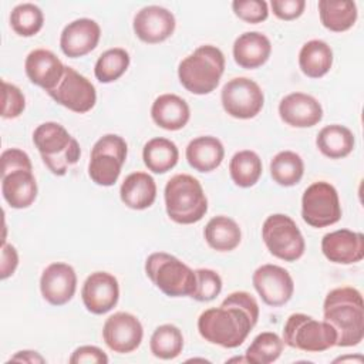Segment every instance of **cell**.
<instances>
[{"mask_svg":"<svg viewBox=\"0 0 364 364\" xmlns=\"http://www.w3.org/2000/svg\"><path fill=\"white\" fill-rule=\"evenodd\" d=\"M18 266V253L10 243H1V263H0V279L6 280L10 277Z\"/></svg>","mask_w":364,"mask_h":364,"instance_id":"45","label":"cell"},{"mask_svg":"<svg viewBox=\"0 0 364 364\" xmlns=\"http://www.w3.org/2000/svg\"><path fill=\"white\" fill-rule=\"evenodd\" d=\"M71 364H107L108 355L95 346H81L70 357Z\"/></svg>","mask_w":364,"mask_h":364,"instance_id":"43","label":"cell"},{"mask_svg":"<svg viewBox=\"0 0 364 364\" xmlns=\"http://www.w3.org/2000/svg\"><path fill=\"white\" fill-rule=\"evenodd\" d=\"M129 61L131 58L127 50L121 47L109 48L104 51L95 63V67H94L95 78L104 84L114 82L125 74V71L129 67Z\"/></svg>","mask_w":364,"mask_h":364,"instance_id":"35","label":"cell"},{"mask_svg":"<svg viewBox=\"0 0 364 364\" xmlns=\"http://www.w3.org/2000/svg\"><path fill=\"white\" fill-rule=\"evenodd\" d=\"M1 193L14 209H26L37 198V182L31 171L18 169L1 176Z\"/></svg>","mask_w":364,"mask_h":364,"instance_id":"24","label":"cell"},{"mask_svg":"<svg viewBox=\"0 0 364 364\" xmlns=\"http://www.w3.org/2000/svg\"><path fill=\"white\" fill-rule=\"evenodd\" d=\"M270 40L259 31H246L233 43V58L237 65L246 70L262 67L270 57Z\"/></svg>","mask_w":364,"mask_h":364,"instance_id":"22","label":"cell"},{"mask_svg":"<svg viewBox=\"0 0 364 364\" xmlns=\"http://www.w3.org/2000/svg\"><path fill=\"white\" fill-rule=\"evenodd\" d=\"M47 94L57 104L77 114L88 112L94 108L97 102V92L92 82L87 77L67 65L64 70V75L57 87Z\"/></svg>","mask_w":364,"mask_h":364,"instance_id":"12","label":"cell"},{"mask_svg":"<svg viewBox=\"0 0 364 364\" xmlns=\"http://www.w3.org/2000/svg\"><path fill=\"white\" fill-rule=\"evenodd\" d=\"M354 134L344 125L331 124L320 129L316 138L318 151L330 159H341L354 149Z\"/></svg>","mask_w":364,"mask_h":364,"instance_id":"28","label":"cell"},{"mask_svg":"<svg viewBox=\"0 0 364 364\" xmlns=\"http://www.w3.org/2000/svg\"><path fill=\"white\" fill-rule=\"evenodd\" d=\"M220 101L223 109L230 117L250 119L262 111L264 95L256 81L247 77H236L223 85Z\"/></svg>","mask_w":364,"mask_h":364,"instance_id":"11","label":"cell"},{"mask_svg":"<svg viewBox=\"0 0 364 364\" xmlns=\"http://www.w3.org/2000/svg\"><path fill=\"white\" fill-rule=\"evenodd\" d=\"M279 115L283 122L294 128H310L317 125L323 118L321 104L309 94L291 92L282 98Z\"/></svg>","mask_w":364,"mask_h":364,"instance_id":"20","label":"cell"},{"mask_svg":"<svg viewBox=\"0 0 364 364\" xmlns=\"http://www.w3.org/2000/svg\"><path fill=\"white\" fill-rule=\"evenodd\" d=\"M142 159L151 172L165 173L178 164L179 151L171 139L156 136L144 145Z\"/></svg>","mask_w":364,"mask_h":364,"instance_id":"30","label":"cell"},{"mask_svg":"<svg viewBox=\"0 0 364 364\" xmlns=\"http://www.w3.org/2000/svg\"><path fill=\"white\" fill-rule=\"evenodd\" d=\"M225 71V55L220 48L205 44L185 57L178 67V77L182 87L196 95L210 94Z\"/></svg>","mask_w":364,"mask_h":364,"instance_id":"3","label":"cell"},{"mask_svg":"<svg viewBox=\"0 0 364 364\" xmlns=\"http://www.w3.org/2000/svg\"><path fill=\"white\" fill-rule=\"evenodd\" d=\"M144 328L141 321L131 313L118 311L111 314L102 327V338L109 350L128 354L136 350L142 341Z\"/></svg>","mask_w":364,"mask_h":364,"instance_id":"14","label":"cell"},{"mask_svg":"<svg viewBox=\"0 0 364 364\" xmlns=\"http://www.w3.org/2000/svg\"><path fill=\"white\" fill-rule=\"evenodd\" d=\"M0 159H1V176L18 169L33 171L30 156L18 148H10L3 151Z\"/></svg>","mask_w":364,"mask_h":364,"instance_id":"41","label":"cell"},{"mask_svg":"<svg viewBox=\"0 0 364 364\" xmlns=\"http://www.w3.org/2000/svg\"><path fill=\"white\" fill-rule=\"evenodd\" d=\"M151 353L161 360L176 358L183 348L182 331L173 324H162L156 327L149 340Z\"/></svg>","mask_w":364,"mask_h":364,"instance_id":"34","label":"cell"},{"mask_svg":"<svg viewBox=\"0 0 364 364\" xmlns=\"http://www.w3.org/2000/svg\"><path fill=\"white\" fill-rule=\"evenodd\" d=\"M323 317L337 334V347H353L364 337V301L354 287H337L327 293Z\"/></svg>","mask_w":364,"mask_h":364,"instance_id":"1","label":"cell"},{"mask_svg":"<svg viewBox=\"0 0 364 364\" xmlns=\"http://www.w3.org/2000/svg\"><path fill=\"white\" fill-rule=\"evenodd\" d=\"M196 274V289L192 299L198 301H210L219 296L222 291V279L212 269H198Z\"/></svg>","mask_w":364,"mask_h":364,"instance_id":"38","label":"cell"},{"mask_svg":"<svg viewBox=\"0 0 364 364\" xmlns=\"http://www.w3.org/2000/svg\"><path fill=\"white\" fill-rule=\"evenodd\" d=\"M256 324L250 316L240 307L220 304L200 313L198 318V331L202 338L210 344L225 348H236L243 344Z\"/></svg>","mask_w":364,"mask_h":364,"instance_id":"2","label":"cell"},{"mask_svg":"<svg viewBox=\"0 0 364 364\" xmlns=\"http://www.w3.org/2000/svg\"><path fill=\"white\" fill-rule=\"evenodd\" d=\"M151 117L158 127L166 131H178L188 124L191 109L188 102L179 95L162 94L152 102Z\"/></svg>","mask_w":364,"mask_h":364,"instance_id":"23","label":"cell"},{"mask_svg":"<svg viewBox=\"0 0 364 364\" xmlns=\"http://www.w3.org/2000/svg\"><path fill=\"white\" fill-rule=\"evenodd\" d=\"M203 236L209 247L213 250L230 252L239 246L242 240V230L232 218L219 215L206 223Z\"/></svg>","mask_w":364,"mask_h":364,"instance_id":"27","label":"cell"},{"mask_svg":"<svg viewBox=\"0 0 364 364\" xmlns=\"http://www.w3.org/2000/svg\"><path fill=\"white\" fill-rule=\"evenodd\" d=\"M262 159L250 149L236 152L229 162V173L233 183L239 188H250L257 183L262 176Z\"/></svg>","mask_w":364,"mask_h":364,"instance_id":"32","label":"cell"},{"mask_svg":"<svg viewBox=\"0 0 364 364\" xmlns=\"http://www.w3.org/2000/svg\"><path fill=\"white\" fill-rule=\"evenodd\" d=\"M43 11L33 3H21L11 10L10 26L13 31L21 37L36 36L43 28Z\"/></svg>","mask_w":364,"mask_h":364,"instance_id":"37","label":"cell"},{"mask_svg":"<svg viewBox=\"0 0 364 364\" xmlns=\"http://www.w3.org/2000/svg\"><path fill=\"white\" fill-rule=\"evenodd\" d=\"M145 273L149 280L169 297H192L196 289V274L178 257L155 252L145 262Z\"/></svg>","mask_w":364,"mask_h":364,"instance_id":"6","label":"cell"},{"mask_svg":"<svg viewBox=\"0 0 364 364\" xmlns=\"http://www.w3.org/2000/svg\"><path fill=\"white\" fill-rule=\"evenodd\" d=\"M81 299L90 313L105 314L111 311L118 303V280L108 272H94L85 279L82 284Z\"/></svg>","mask_w":364,"mask_h":364,"instance_id":"15","label":"cell"},{"mask_svg":"<svg viewBox=\"0 0 364 364\" xmlns=\"http://www.w3.org/2000/svg\"><path fill=\"white\" fill-rule=\"evenodd\" d=\"M1 84H3L1 117L6 119L17 118L18 115L23 114V111L26 108V97L17 85L10 84L7 81H3Z\"/></svg>","mask_w":364,"mask_h":364,"instance_id":"40","label":"cell"},{"mask_svg":"<svg viewBox=\"0 0 364 364\" xmlns=\"http://www.w3.org/2000/svg\"><path fill=\"white\" fill-rule=\"evenodd\" d=\"M299 65L304 75L320 78L333 65V50L323 40H310L303 44L299 53Z\"/></svg>","mask_w":364,"mask_h":364,"instance_id":"29","label":"cell"},{"mask_svg":"<svg viewBox=\"0 0 364 364\" xmlns=\"http://www.w3.org/2000/svg\"><path fill=\"white\" fill-rule=\"evenodd\" d=\"M128 154L127 142L122 136L107 134L101 136L91 149L88 175L100 186H112L121 173Z\"/></svg>","mask_w":364,"mask_h":364,"instance_id":"9","label":"cell"},{"mask_svg":"<svg viewBox=\"0 0 364 364\" xmlns=\"http://www.w3.org/2000/svg\"><path fill=\"white\" fill-rule=\"evenodd\" d=\"M77 274L73 266L63 262L48 264L40 277V290L46 301L53 306L68 303L75 294Z\"/></svg>","mask_w":364,"mask_h":364,"instance_id":"17","label":"cell"},{"mask_svg":"<svg viewBox=\"0 0 364 364\" xmlns=\"http://www.w3.org/2000/svg\"><path fill=\"white\" fill-rule=\"evenodd\" d=\"M283 347L284 341L276 333L263 331L253 338L245 357L249 364H270L280 357Z\"/></svg>","mask_w":364,"mask_h":364,"instance_id":"36","label":"cell"},{"mask_svg":"<svg viewBox=\"0 0 364 364\" xmlns=\"http://www.w3.org/2000/svg\"><path fill=\"white\" fill-rule=\"evenodd\" d=\"M164 198L169 219L181 225L196 223L208 212V199L200 182L188 173L172 176L165 185Z\"/></svg>","mask_w":364,"mask_h":364,"instance_id":"5","label":"cell"},{"mask_svg":"<svg viewBox=\"0 0 364 364\" xmlns=\"http://www.w3.org/2000/svg\"><path fill=\"white\" fill-rule=\"evenodd\" d=\"M100 37L101 28L95 20L77 18L63 28L60 47L67 57L78 58L91 53L98 46Z\"/></svg>","mask_w":364,"mask_h":364,"instance_id":"19","label":"cell"},{"mask_svg":"<svg viewBox=\"0 0 364 364\" xmlns=\"http://www.w3.org/2000/svg\"><path fill=\"white\" fill-rule=\"evenodd\" d=\"M185 156L195 171L212 172L222 164L225 158V148L216 136L203 135L188 144Z\"/></svg>","mask_w":364,"mask_h":364,"instance_id":"26","label":"cell"},{"mask_svg":"<svg viewBox=\"0 0 364 364\" xmlns=\"http://www.w3.org/2000/svg\"><path fill=\"white\" fill-rule=\"evenodd\" d=\"M119 196L122 203L129 209L144 210L152 206L156 199V183L146 172H132L124 179L119 188Z\"/></svg>","mask_w":364,"mask_h":364,"instance_id":"25","label":"cell"},{"mask_svg":"<svg viewBox=\"0 0 364 364\" xmlns=\"http://www.w3.org/2000/svg\"><path fill=\"white\" fill-rule=\"evenodd\" d=\"M175 16L165 7L146 6L142 7L134 17L135 36L148 44L162 43L175 31Z\"/></svg>","mask_w":364,"mask_h":364,"instance_id":"16","label":"cell"},{"mask_svg":"<svg viewBox=\"0 0 364 364\" xmlns=\"http://www.w3.org/2000/svg\"><path fill=\"white\" fill-rule=\"evenodd\" d=\"M304 173L301 156L293 151H282L270 161V176L280 186L297 185Z\"/></svg>","mask_w":364,"mask_h":364,"instance_id":"33","label":"cell"},{"mask_svg":"<svg viewBox=\"0 0 364 364\" xmlns=\"http://www.w3.org/2000/svg\"><path fill=\"white\" fill-rule=\"evenodd\" d=\"M222 304H232V306H237V307L243 309L250 316L253 323L255 324L257 323L259 304L250 293H247V291H233L222 301Z\"/></svg>","mask_w":364,"mask_h":364,"instance_id":"44","label":"cell"},{"mask_svg":"<svg viewBox=\"0 0 364 364\" xmlns=\"http://www.w3.org/2000/svg\"><path fill=\"white\" fill-rule=\"evenodd\" d=\"M262 237L267 250L284 262H296L304 253V237L296 222L284 213H273L262 226Z\"/></svg>","mask_w":364,"mask_h":364,"instance_id":"8","label":"cell"},{"mask_svg":"<svg viewBox=\"0 0 364 364\" xmlns=\"http://www.w3.org/2000/svg\"><path fill=\"white\" fill-rule=\"evenodd\" d=\"M283 341L291 348L320 353L336 346L337 334L324 320L318 321L311 316L293 313L284 323Z\"/></svg>","mask_w":364,"mask_h":364,"instance_id":"7","label":"cell"},{"mask_svg":"<svg viewBox=\"0 0 364 364\" xmlns=\"http://www.w3.org/2000/svg\"><path fill=\"white\" fill-rule=\"evenodd\" d=\"M270 7L273 14L284 21L299 18L306 7L304 0H272Z\"/></svg>","mask_w":364,"mask_h":364,"instance_id":"42","label":"cell"},{"mask_svg":"<svg viewBox=\"0 0 364 364\" xmlns=\"http://www.w3.org/2000/svg\"><path fill=\"white\" fill-rule=\"evenodd\" d=\"M318 14L321 24L334 33L347 31L357 20V6L354 1L320 0Z\"/></svg>","mask_w":364,"mask_h":364,"instance_id":"31","label":"cell"},{"mask_svg":"<svg viewBox=\"0 0 364 364\" xmlns=\"http://www.w3.org/2000/svg\"><path fill=\"white\" fill-rule=\"evenodd\" d=\"M252 282L260 299L272 307L284 306L294 291L290 273L277 264H262L255 270Z\"/></svg>","mask_w":364,"mask_h":364,"instance_id":"13","label":"cell"},{"mask_svg":"<svg viewBox=\"0 0 364 364\" xmlns=\"http://www.w3.org/2000/svg\"><path fill=\"white\" fill-rule=\"evenodd\" d=\"M321 252L333 263L351 264L364 257V236L350 229H338L326 233L321 239Z\"/></svg>","mask_w":364,"mask_h":364,"instance_id":"18","label":"cell"},{"mask_svg":"<svg viewBox=\"0 0 364 364\" xmlns=\"http://www.w3.org/2000/svg\"><path fill=\"white\" fill-rule=\"evenodd\" d=\"M301 218L311 228L337 223L341 218V206L336 188L326 181L311 183L301 196Z\"/></svg>","mask_w":364,"mask_h":364,"instance_id":"10","label":"cell"},{"mask_svg":"<svg viewBox=\"0 0 364 364\" xmlns=\"http://www.w3.org/2000/svg\"><path fill=\"white\" fill-rule=\"evenodd\" d=\"M10 361H20V363H30V364H43L46 363V358L43 355H40V353L33 351V350H21L17 351Z\"/></svg>","mask_w":364,"mask_h":364,"instance_id":"46","label":"cell"},{"mask_svg":"<svg viewBox=\"0 0 364 364\" xmlns=\"http://www.w3.org/2000/svg\"><path fill=\"white\" fill-rule=\"evenodd\" d=\"M344 361H357V363H363V357L361 355H344V357H338L334 360V363H344Z\"/></svg>","mask_w":364,"mask_h":364,"instance_id":"47","label":"cell"},{"mask_svg":"<svg viewBox=\"0 0 364 364\" xmlns=\"http://www.w3.org/2000/svg\"><path fill=\"white\" fill-rule=\"evenodd\" d=\"M233 361H243V363H247L246 357H233V358L228 360V363H233Z\"/></svg>","mask_w":364,"mask_h":364,"instance_id":"48","label":"cell"},{"mask_svg":"<svg viewBox=\"0 0 364 364\" xmlns=\"http://www.w3.org/2000/svg\"><path fill=\"white\" fill-rule=\"evenodd\" d=\"M232 10L240 20L250 24L262 23L269 17V7L264 0H235Z\"/></svg>","mask_w":364,"mask_h":364,"instance_id":"39","label":"cell"},{"mask_svg":"<svg viewBox=\"0 0 364 364\" xmlns=\"http://www.w3.org/2000/svg\"><path fill=\"white\" fill-rule=\"evenodd\" d=\"M33 142L38 149L43 162L57 176L67 173L81 155L78 141L58 122H43L33 132Z\"/></svg>","mask_w":364,"mask_h":364,"instance_id":"4","label":"cell"},{"mask_svg":"<svg viewBox=\"0 0 364 364\" xmlns=\"http://www.w3.org/2000/svg\"><path fill=\"white\" fill-rule=\"evenodd\" d=\"M24 70L33 84L48 92L54 90L63 78L65 65L53 51L37 48L30 51L26 57Z\"/></svg>","mask_w":364,"mask_h":364,"instance_id":"21","label":"cell"}]
</instances>
